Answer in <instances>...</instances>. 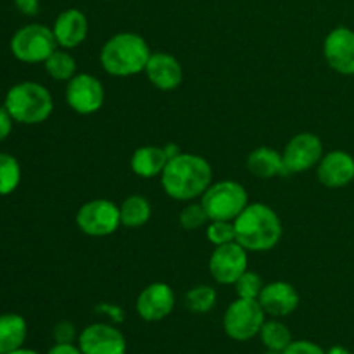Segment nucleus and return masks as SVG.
I'll use <instances>...</instances> for the list:
<instances>
[{"instance_id":"1","label":"nucleus","mask_w":354,"mask_h":354,"mask_svg":"<svg viewBox=\"0 0 354 354\" xmlns=\"http://www.w3.org/2000/svg\"><path fill=\"white\" fill-rule=\"evenodd\" d=\"M213 182V168L203 156L182 152L166 162L161 173L165 192L175 201H192L206 192Z\"/></svg>"},{"instance_id":"2","label":"nucleus","mask_w":354,"mask_h":354,"mask_svg":"<svg viewBox=\"0 0 354 354\" xmlns=\"http://www.w3.org/2000/svg\"><path fill=\"white\" fill-rule=\"evenodd\" d=\"M235 241L248 252L272 251L282 239V221L275 209L263 203H252L234 220Z\"/></svg>"},{"instance_id":"3","label":"nucleus","mask_w":354,"mask_h":354,"mask_svg":"<svg viewBox=\"0 0 354 354\" xmlns=\"http://www.w3.org/2000/svg\"><path fill=\"white\" fill-rule=\"evenodd\" d=\"M151 47L144 37L131 31H123L111 37L100 48V64L104 71L113 76H133L145 71Z\"/></svg>"},{"instance_id":"4","label":"nucleus","mask_w":354,"mask_h":354,"mask_svg":"<svg viewBox=\"0 0 354 354\" xmlns=\"http://www.w3.org/2000/svg\"><path fill=\"white\" fill-rule=\"evenodd\" d=\"M3 106L12 120L21 124H40L50 118L54 99L47 86L37 82L16 83L6 93Z\"/></svg>"},{"instance_id":"5","label":"nucleus","mask_w":354,"mask_h":354,"mask_svg":"<svg viewBox=\"0 0 354 354\" xmlns=\"http://www.w3.org/2000/svg\"><path fill=\"white\" fill-rule=\"evenodd\" d=\"M201 204L209 221H234L249 204V196L242 183L221 180L207 187L206 192L201 196Z\"/></svg>"},{"instance_id":"6","label":"nucleus","mask_w":354,"mask_h":354,"mask_svg":"<svg viewBox=\"0 0 354 354\" xmlns=\"http://www.w3.org/2000/svg\"><path fill=\"white\" fill-rule=\"evenodd\" d=\"M57 40L52 28L45 24H26L10 38V52L14 57L26 64L45 62L52 52L57 50Z\"/></svg>"},{"instance_id":"7","label":"nucleus","mask_w":354,"mask_h":354,"mask_svg":"<svg viewBox=\"0 0 354 354\" xmlns=\"http://www.w3.org/2000/svg\"><path fill=\"white\" fill-rule=\"evenodd\" d=\"M265 322L266 313L258 299L237 297L225 310L223 330L232 341L245 342L258 337Z\"/></svg>"},{"instance_id":"8","label":"nucleus","mask_w":354,"mask_h":354,"mask_svg":"<svg viewBox=\"0 0 354 354\" xmlns=\"http://www.w3.org/2000/svg\"><path fill=\"white\" fill-rule=\"evenodd\" d=\"M76 227L88 237H107L120 228V206L109 199H93L83 204L75 216Z\"/></svg>"},{"instance_id":"9","label":"nucleus","mask_w":354,"mask_h":354,"mask_svg":"<svg viewBox=\"0 0 354 354\" xmlns=\"http://www.w3.org/2000/svg\"><path fill=\"white\" fill-rule=\"evenodd\" d=\"M106 92L99 78L90 73H78L73 76L66 86V102L75 113L93 114L104 106Z\"/></svg>"},{"instance_id":"10","label":"nucleus","mask_w":354,"mask_h":354,"mask_svg":"<svg viewBox=\"0 0 354 354\" xmlns=\"http://www.w3.org/2000/svg\"><path fill=\"white\" fill-rule=\"evenodd\" d=\"M209 273L220 286H234L248 270V251L237 241L216 245L209 258Z\"/></svg>"},{"instance_id":"11","label":"nucleus","mask_w":354,"mask_h":354,"mask_svg":"<svg viewBox=\"0 0 354 354\" xmlns=\"http://www.w3.org/2000/svg\"><path fill=\"white\" fill-rule=\"evenodd\" d=\"M282 158L289 175L308 171L315 168L324 158V144L318 135L303 131L290 138L289 144L283 149Z\"/></svg>"},{"instance_id":"12","label":"nucleus","mask_w":354,"mask_h":354,"mask_svg":"<svg viewBox=\"0 0 354 354\" xmlns=\"http://www.w3.org/2000/svg\"><path fill=\"white\" fill-rule=\"evenodd\" d=\"M83 354H127V339L120 328L109 324H92L78 335Z\"/></svg>"},{"instance_id":"13","label":"nucleus","mask_w":354,"mask_h":354,"mask_svg":"<svg viewBox=\"0 0 354 354\" xmlns=\"http://www.w3.org/2000/svg\"><path fill=\"white\" fill-rule=\"evenodd\" d=\"M324 57L339 75H354V31L339 26L325 37Z\"/></svg>"},{"instance_id":"14","label":"nucleus","mask_w":354,"mask_h":354,"mask_svg":"<svg viewBox=\"0 0 354 354\" xmlns=\"http://www.w3.org/2000/svg\"><path fill=\"white\" fill-rule=\"evenodd\" d=\"M176 297L171 287L165 282L149 283L137 297V313L145 322H161L169 317L175 308Z\"/></svg>"},{"instance_id":"15","label":"nucleus","mask_w":354,"mask_h":354,"mask_svg":"<svg viewBox=\"0 0 354 354\" xmlns=\"http://www.w3.org/2000/svg\"><path fill=\"white\" fill-rule=\"evenodd\" d=\"M265 313L272 318H286L299 306V292L296 287L283 280L270 282L263 287L258 297Z\"/></svg>"},{"instance_id":"16","label":"nucleus","mask_w":354,"mask_h":354,"mask_svg":"<svg viewBox=\"0 0 354 354\" xmlns=\"http://www.w3.org/2000/svg\"><path fill=\"white\" fill-rule=\"evenodd\" d=\"M317 176L327 189H342L354 180V158L344 151L328 152L317 165Z\"/></svg>"},{"instance_id":"17","label":"nucleus","mask_w":354,"mask_h":354,"mask_svg":"<svg viewBox=\"0 0 354 354\" xmlns=\"http://www.w3.org/2000/svg\"><path fill=\"white\" fill-rule=\"evenodd\" d=\"M147 80L162 92L178 88L183 80V69L178 59L168 52H152L145 66Z\"/></svg>"},{"instance_id":"18","label":"nucleus","mask_w":354,"mask_h":354,"mask_svg":"<svg viewBox=\"0 0 354 354\" xmlns=\"http://www.w3.org/2000/svg\"><path fill=\"white\" fill-rule=\"evenodd\" d=\"M57 45L62 48H75L83 44L88 35V19L78 9H66L55 17L52 26Z\"/></svg>"},{"instance_id":"19","label":"nucleus","mask_w":354,"mask_h":354,"mask_svg":"<svg viewBox=\"0 0 354 354\" xmlns=\"http://www.w3.org/2000/svg\"><path fill=\"white\" fill-rule=\"evenodd\" d=\"M248 171L252 176L261 180L275 178V176H289L286 165H283L282 152H277L272 147H256L251 154L248 156Z\"/></svg>"},{"instance_id":"20","label":"nucleus","mask_w":354,"mask_h":354,"mask_svg":"<svg viewBox=\"0 0 354 354\" xmlns=\"http://www.w3.org/2000/svg\"><path fill=\"white\" fill-rule=\"evenodd\" d=\"M166 162H168V158L162 147L142 145L131 154L130 168L140 178H154V176H161Z\"/></svg>"},{"instance_id":"21","label":"nucleus","mask_w":354,"mask_h":354,"mask_svg":"<svg viewBox=\"0 0 354 354\" xmlns=\"http://www.w3.org/2000/svg\"><path fill=\"white\" fill-rule=\"evenodd\" d=\"M28 335V324L21 315H0V354L12 353L23 348Z\"/></svg>"},{"instance_id":"22","label":"nucleus","mask_w":354,"mask_h":354,"mask_svg":"<svg viewBox=\"0 0 354 354\" xmlns=\"http://www.w3.org/2000/svg\"><path fill=\"white\" fill-rule=\"evenodd\" d=\"M151 203L144 196H138V194L127 197L120 206L121 225L127 228L144 227L151 220Z\"/></svg>"},{"instance_id":"23","label":"nucleus","mask_w":354,"mask_h":354,"mask_svg":"<svg viewBox=\"0 0 354 354\" xmlns=\"http://www.w3.org/2000/svg\"><path fill=\"white\" fill-rule=\"evenodd\" d=\"M259 339H261L266 351L283 353L292 342V334H290V328L283 322H280L279 318H272V320H266L263 324Z\"/></svg>"},{"instance_id":"24","label":"nucleus","mask_w":354,"mask_h":354,"mask_svg":"<svg viewBox=\"0 0 354 354\" xmlns=\"http://www.w3.org/2000/svg\"><path fill=\"white\" fill-rule=\"evenodd\" d=\"M45 71L55 82H69L76 75V61L69 52L55 50L44 62Z\"/></svg>"},{"instance_id":"25","label":"nucleus","mask_w":354,"mask_h":354,"mask_svg":"<svg viewBox=\"0 0 354 354\" xmlns=\"http://www.w3.org/2000/svg\"><path fill=\"white\" fill-rule=\"evenodd\" d=\"M216 299H218V294L214 290V287L211 286H201L192 287L190 290H187L185 294V308L192 313L197 315H204V313H209L214 306H216Z\"/></svg>"},{"instance_id":"26","label":"nucleus","mask_w":354,"mask_h":354,"mask_svg":"<svg viewBox=\"0 0 354 354\" xmlns=\"http://www.w3.org/2000/svg\"><path fill=\"white\" fill-rule=\"evenodd\" d=\"M21 183V165L12 154L0 152V197L10 196Z\"/></svg>"},{"instance_id":"27","label":"nucleus","mask_w":354,"mask_h":354,"mask_svg":"<svg viewBox=\"0 0 354 354\" xmlns=\"http://www.w3.org/2000/svg\"><path fill=\"white\" fill-rule=\"evenodd\" d=\"M235 292H237V297H244V299H258L259 294H261L263 283L261 277L256 272H251V270H245L241 277L237 279V282L234 283Z\"/></svg>"},{"instance_id":"28","label":"nucleus","mask_w":354,"mask_h":354,"mask_svg":"<svg viewBox=\"0 0 354 354\" xmlns=\"http://www.w3.org/2000/svg\"><path fill=\"white\" fill-rule=\"evenodd\" d=\"M206 237L214 248H216V245L230 244V242L235 241L234 221L211 220L206 227Z\"/></svg>"},{"instance_id":"29","label":"nucleus","mask_w":354,"mask_h":354,"mask_svg":"<svg viewBox=\"0 0 354 354\" xmlns=\"http://www.w3.org/2000/svg\"><path fill=\"white\" fill-rule=\"evenodd\" d=\"M178 221H180V227H182L183 230L192 232V230H197V228L204 227V225L209 221V218H207L203 204L199 203V204H187V206L182 209V213H180Z\"/></svg>"},{"instance_id":"30","label":"nucleus","mask_w":354,"mask_h":354,"mask_svg":"<svg viewBox=\"0 0 354 354\" xmlns=\"http://www.w3.org/2000/svg\"><path fill=\"white\" fill-rule=\"evenodd\" d=\"M52 335H54L55 344H75V341L78 339V332H76L75 324L69 320H62L59 324H55Z\"/></svg>"},{"instance_id":"31","label":"nucleus","mask_w":354,"mask_h":354,"mask_svg":"<svg viewBox=\"0 0 354 354\" xmlns=\"http://www.w3.org/2000/svg\"><path fill=\"white\" fill-rule=\"evenodd\" d=\"M282 354H325V349L311 341H292Z\"/></svg>"},{"instance_id":"32","label":"nucleus","mask_w":354,"mask_h":354,"mask_svg":"<svg viewBox=\"0 0 354 354\" xmlns=\"http://www.w3.org/2000/svg\"><path fill=\"white\" fill-rule=\"evenodd\" d=\"M12 116H10L9 111L6 109V106H0V142H3L10 135V131H12Z\"/></svg>"},{"instance_id":"33","label":"nucleus","mask_w":354,"mask_h":354,"mask_svg":"<svg viewBox=\"0 0 354 354\" xmlns=\"http://www.w3.org/2000/svg\"><path fill=\"white\" fill-rule=\"evenodd\" d=\"M14 6L23 16H37L40 10V0H14Z\"/></svg>"},{"instance_id":"34","label":"nucleus","mask_w":354,"mask_h":354,"mask_svg":"<svg viewBox=\"0 0 354 354\" xmlns=\"http://www.w3.org/2000/svg\"><path fill=\"white\" fill-rule=\"evenodd\" d=\"M97 310L102 311L104 315H107V317H109L113 322H116V324H120V322L124 320L123 310H121V308H118V306H114V304L102 303L100 306H97Z\"/></svg>"},{"instance_id":"35","label":"nucleus","mask_w":354,"mask_h":354,"mask_svg":"<svg viewBox=\"0 0 354 354\" xmlns=\"http://www.w3.org/2000/svg\"><path fill=\"white\" fill-rule=\"evenodd\" d=\"M47 354H83L82 349L75 344H54Z\"/></svg>"},{"instance_id":"36","label":"nucleus","mask_w":354,"mask_h":354,"mask_svg":"<svg viewBox=\"0 0 354 354\" xmlns=\"http://www.w3.org/2000/svg\"><path fill=\"white\" fill-rule=\"evenodd\" d=\"M162 151H165L168 161L169 159H173V158H176V156L182 154V149H180V145L175 144V142H169V144H166L165 147H162Z\"/></svg>"},{"instance_id":"37","label":"nucleus","mask_w":354,"mask_h":354,"mask_svg":"<svg viewBox=\"0 0 354 354\" xmlns=\"http://www.w3.org/2000/svg\"><path fill=\"white\" fill-rule=\"evenodd\" d=\"M325 354H353L349 351L348 348H344V346H332L328 351H325Z\"/></svg>"},{"instance_id":"38","label":"nucleus","mask_w":354,"mask_h":354,"mask_svg":"<svg viewBox=\"0 0 354 354\" xmlns=\"http://www.w3.org/2000/svg\"><path fill=\"white\" fill-rule=\"evenodd\" d=\"M7 354H40V353L33 351V349H24V348H21V349H16V351L7 353Z\"/></svg>"},{"instance_id":"39","label":"nucleus","mask_w":354,"mask_h":354,"mask_svg":"<svg viewBox=\"0 0 354 354\" xmlns=\"http://www.w3.org/2000/svg\"><path fill=\"white\" fill-rule=\"evenodd\" d=\"M265 354H282V353H277V351H266Z\"/></svg>"}]
</instances>
